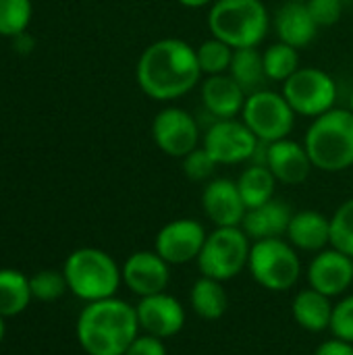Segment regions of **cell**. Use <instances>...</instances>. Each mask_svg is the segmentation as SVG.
I'll return each instance as SVG.
<instances>
[{
	"label": "cell",
	"instance_id": "obj_12",
	"mask_svg": "<svg viewBox=\"0 0 353 355\" xmlns=\"http://www.w3.org/2000/svg\"><path fill=\"white\" fill-rule=\"evenodd\" d=\"M208 231L196 218H175L160 227L154 239V252L171 266L196 262Z\"/></svg>",
	"mask_w": 353,
	"mask_h": 355
},
{
	"label": "cell",
	"instance_id": "obj_14",
	"mask_svg": "<svg viewBox=\"0 0 353 355\" xmlns=\"http://www.w3.org/2000/svg\"><path fill=\"white\" fill-rule=\"evenodd\" d=\"M121 272L123 285L139 300L162 293L171 285V264L164 262L154 250L133 252L123 262Z\"/></svg>",
	"mask_w": 353,
	"mask_h": 355
},
{
	"label": "cell",
	"instance_id": "obj_24",
	"mask_svg": "<svg viewBox=\"0 0 353 355\" xmlns=\"http://www.w3.org/2000/svg\"><path fill=\"white\" fill-rule=\"evenodd\" d=\"M229 75L241 85V89L250 96L254 92L266 89V71L264 58L258 48H239L233 52V60L229 67Z\"/></svg>",
	"mask_w": 353,
	"mask_h": 355
},
{
	"label": "cell",
	"instance_id": "obj_30",
	"mask_svg": "<svg viewBox=\"0 0 353 355\" xmlns=\"http://www.w3.org/2000/svg\"><path fill=\"white\" fill-rule=\"evenodd\" d=\"M331 248L353 258V198L345 200L331 216Z\"/></svg>",
	"mask_w": 353,
	"mask_h": 355
},
{
	"label": "cell",
	"instance_id": "obj_19",
	"mask_svg": "<svg viewBox=\"0 0 353 355\" xmlns=\"http://www.w3.org/2000/svg\"><path fill=\"white\" fill-rule=\"evenodd\" d=\"M273 27L279 42H285L298 50L310 46L320 29L306 2H291V0H285L277 8L273 17Z\"/></svg>",
	"mask_w": 353,
	"mask_h": 355
},
{
	"label": "cell",
	"instance_id": "obj_15",
	"mask_svg": "<svg viewBox=\"0 0 353 355\" xmlns=\"http://www.w3.org/2000/svg\"><path fill=\"white\" fill-rule=\"evenodd\" d=\"M306 277L308 287L329 295L331 300L343 297L353 285V258L335 248H327L314 254Z\"/></svg>",
	"mask_w": 353,
	"mask_h": 355
},
{
	"label": "cell",
	"instance_id": "obj_31",
	"mask_svg": "<svg viewBox=\"0 0 353 355\" xmlns=\"http://www.w3.org/2000/svg\"><path fill=\"white\" fill-rule=\"evenodd\" d=\"M29 287L31 297L37 302H56L69 291L62 270H40L29 277Z\"/></svg>",
	"mask_w": 353,
	"mask_h": 355
},
{
	"label": "cell",
	"instance_id": "obj_16",
	"mask_svg": "<svg viewBox=\"0 0 353 355\" xmlns=\"http://www.w3.org/2000/svg\"><path fill=\"white\" fill-rule=\"evenodd\" d=\"M202 210L214 227H241L248 206L239 193L237 181L214 177L204 185Z\"/></svg>",
	"mask_w": 353,
	"mask_h": 355
},
{
	"label": "cell",
	"instance_id": "obj_6",
	"mask_svg": "<svg viewBox=\"0 0 353 355\" xmlns=\"http://www.w3.org/2000/svg\"><path fill=\"white\" fill-rule=\"evenodd\" d=\"M248 272L262 289L283 293L302 279V258L285 237L252 241Z\"/></svg>",
	"mask_w": 353,
	"mask_h": 355
},
{
	"label": "cell",
	"instance_id": "obj_7",
	"mask_svg": "<svg viewBox=\"0 0 353 355\" xmlns=\"http://www.w3.org/2000/svg\"><path fill=\"white\" fill-rule=\"evenodd\" d=\"M252 239L241 227H214L198 256V268L204 277L227 283L248 270Z\"/></svg>",
	"mask_w": 353,
	"mask_h": 355
},
{
	"label": "cell",
	"instance_id": "obj_21",
	"mask_svg": "<svg viewBox=\"0 0 353 355\" xmlns=\"http://www.w3.org/2000/svg\"><path fill=\"white\" fill-rule=\"evenodd\" d=\"M291 216H293V210L289 204L281 200H270L258 208H250L243 216L241 229L252 241L285 237Z\"/></svg>",
	"mask_w": 353,
	"mask_h": 355
},
{
	"label": "cell",
	"instance_id": "obj_32",
	"mask_svg": "<svg viewBox=\"0 0 353 355\" xmlns=\"http://www.w3.org/2000/svg\"><path fill=\"white\" fill-rule=\"evenodd\" d=\"M181 168H183V175L189 181H193V183H208V181L214 179L218 162L206 152L204 146H200L193 152H189L185 158H181Z\"/></svg>",
	"mask_w": 353,
	"mask_h": 355
},
{
	"label": "cell",
	"instance_id": "obj_22",
	"mask_svg": "<svg viewBox=\"0 0 353 355\" xmlns=\"http://www.w3.org/2000/svg\"><path fill=\"white\" fill-rule=\"evenodd\" d=\"M333 310H335L333 300L312 287L298 291L291 300V316L295 324L308 333L331 331Z\"/></svg>",
	"mask_w": 353,
	"mask_h": 355
},
{
	"label": "cell",
	"instance_id": "obj_26",
	"mask_svg": "<svg viewBox=\"0 0 353 355\" xmlns=\"http://www.w3.org/2000/svg\"><path fill=\"white\" fill-rule=\"evenodd\" d=\"M31 300L29 279L15 268H0V316L12 318L25 312Z\"/></svg>",
	"mask_w": 353,
	"mask_h": 355
},
{
	"label": "cell",
	"instance_id": "obj_37",
	"mask_svg": "<svg viewBox=\"0 0 353 355\" xmlns=\"http://www.w3.org/2000/svg\"><path fill=\"white\" fill-rule=\"evenodd\" d=\"M12 46H15V50H17L19 54H29V52L33 50L35 42H33V37L25 31V33H19L17 37H12Z\"/></svg>",
	"mask_w": 353,
	"mask_h": 355
},
{
	"label": "cell",
	"instance_id": "obj_28",
	"mask_svg": "<svg viewBox=\"0 0 353 355\" xmlns=\"http://www.w3.org/2000/svg\"><path fill=\"white\" fill-rule=\"evenodd\" d=\"M233 52H235V48H231L229 44H225V42H221L216 37L204 40L196 48V56H198V64L202 69V75L210 77V75L229 73Z\"/></svg>",
	"mask_w": 353,
	"mask_h": 355
},
{
	"label": "cell",
	"instance_id": "obj_34",
	"mask_svg": "<svg viewBox=\"0 0 353 355\" xmlns=\"http://www.w3.org/2000/svg\"><path fill=\"white\" fill-rule=\"evenodd\" d=\"M318 27H331L343 17V0H308L306 2Z\"/></svg>",
	"mask_w": 353,
	"mask_h": 355
},
{
	"label": "cell",
	"instance_id": "obj_18",
	"mask_svg": "<svg viewBox=\"0 0 353 355\" xmlns=\"http://www.w3.org/2000/svg\"><path fill=\"white\" fill-rule=\"evenodd\" d=\"M200 94L204 110L212 116V121L235 119L237 114H241L248 98V94L229 73L206 77L200 83Z\"/></svg>",
	"mask_w": 353,
	"mask_h": 355
},
{
	"label": "cell",
	"instance_id": "obj_13",
	"mask_svg": "<svg viewBox=\"0 0 353 355\" xmlns=\"http://www.w3.org/2000/svg\"><path fill=\"white\" fill-rule=\"evenodd\" d=\"M135 312L141 333L162 341L177 337L187 322L185 306L169 291L141 297L135 306Z\"/></svg>",
	"mask_w": 353,
	"mask_h": 355
},
{
	"label": "cell",
	"instance_id": "obj_17",
	"mask_svg": "<svg viewBox=\"0 0 353 355\" xmlns=\"http://www.w3.org/2000/svg\"><path fill=\"white\" fill-rule=\"evenodd\" d=\"M264 164L283 185H302L314 168L306 146L291 137L266 144Z\"/></svg>",
	"mask_w": 353,
	"mask_h": 355
},
{
	"label": "cell",
	"instance_id": "obj_33",
	"mask_svg": "<svg viewBox=\"0 0 353 355\" xmlns=\"http://www.w3.org/2000/svg\"><path fill=\"white\" fill-rule=\"evenodd\" d=\"M331 333L333 337L353 343V293L343 295L333 310V320H331Z\"/></svg>",
	"mask_w": 353,
	"mask_h": 355
},
{
	"label": "cell",
	"instance_id": "obj_20",
	"mask_svg": "<svg viewBox=\"0 0 353 355\" xmlns=\"http://www.w3.org/2000/svg\"><path fill=\"white\" fill-rule=\"evenodd\" d=\"M285 239L298 252L318 254L331 248V218L318 210L293 212Z\"/></svg>",
	"mask_w": 353,
	"mask_h": 355
},
{
	"label": "cell",
	"instance_id": "obj_39",
	"mask_svg": "<svg viewBox=\"0 0 353 355\" xmlns=\"http://www.w3.org/2000/svg\"><path fill=\"white\" fill-rule=\"evenodd\" d=\"M4 333H6V324H4V318L0 316V343H2V339H4Z\"/></svg>",
	"mask_w": 353,
	"mask_h": 355
},
{
	"label": "cell",
	"instance_id": "obj_35",
	"mask_svg": "<svg viewBox=\"0 0 353 355\" xmlns=\"http://www.w3.org/2000/svg\"><path fill=\"white\" fill-rule=\"evenodd\" d=\"M125 355H169V352H166V343L162 339L139 333V337L129 345Z\"/></svg>",
	"mask_w": 353,
	"mask_h": 355
},
{
	"label": "cell",
	"instance_id": "obj_8",
	"mask_svg": "<svg viewBox=\"0 0 353 355\" xmlns=\"http://www.w3.org/2000/svg\"><path fill=\"white\" fill-rule=\"evenodd\" d=\"M295 112L285 100L283 92L260 89L246 98L241 121L264 144H273L291 135L295 127Z\"/></svg>",
	"mask_w": 353,
	"mask_h": 355
},
{
	"label": "cell",
	"instance_id": "obj_23",
	"mask_svg": "<svg viewBox=\"0 0 353 355\" xmlns=\"http://www.w3.org/2000/svg\"><path fill=\"white\" fill-rule=\"evenodd\" d=\"M189 308L202 320H221L229 310V295L225 283L204 275L196 279L189 289Z\"/></svg>",
	"mask_w": 353,
	"mask_h": 355
},
{
	"label": "cell",
	"instance_id": "obj_11",
	"mask_svg": "<svg viewBox=\"0 0 353 355\" xmlns=\"http://www.w3.org/2000/svg\"><path fill=\"white\" fill-rule=\"evenodd\" d=\"M202 146L218 162V166H231L256 158L260 139L243 121L223 119L212 121V125L204 131Z\"/></svg>",
	"mask_w": 353,
	"mask_h": 355
},
{
	"label": "cell",
	"instance_id": "obj_4",
	"mask_svg": "<svg viewBox=\"0 0 353 355\" xmlns=\"http://www.w3.org/2000/svg\"><path fill=\"white\" fill-rule=\"evenodd\" d=\"M270 27L262 0H214L208 10L210 35L231 48H258Z\"/></svg>",
	"mask_w": 353,
	"mask_h": 355
},
{
	"label": "cell",
	"instance_id": "obj_1",
	"mask_svg": "<svg viewBox=\"0 0 353 355\" xmlns=\"http://www.w3.org/2000/svg\"><path fill=\"white\" fill-rule=\"evenodd\" d=\"M135 79L139 89L156 102H173L202 81L196 48L179 37H162L144 48Z\"/></svg>",
	"mask_w": 353,
	"mask_h": 355
},
{
	"label": "cell",
	"instance_id": "obj_41",
	"mask_svg": "<svg viewBox=\"0 0 353 355\" xmlns=\"http://www.w3.org/2000/svg\"><path fill=\"white\" fill-rule=\"evenodd\" d=\"M291 2H308V0H291Z\"/></svg>",
	"mask_w": 353,
	"mask_h": 355
},
{
	"label": "cell",
	"instance_id": "obj_29",
	"mask_svg": "<svg viewBox=\"0 0 353 355\" xmlns=\"http://www.w3.org/2000/svg\"><path fill=\"white\" fill-rule=\"evenodd\" d=\"M31 15V0H0V35L12 40L19 33H25Z\"/></svg>",
	"mask_w": 353,
	"mask_h": 355
},
{
	"label": "cell",
	"instance_id": "obj_40",
	"mask_svg": "<svg viewBox=\"0 0 353 355\" xmlns=\"http://www.w3.org/2000/svg\"><path fill=\"white\" fill-rule=\"evenodd\" d=\"M350 110L353 112V92H352V96H350Z\"/></svg>",
	"mask_w": 353,
	"mask_h": 355
},
{
	"label": "cell",
	"instance_id": "obj_36",
	"mask_svg": "<svg viewBox=\"0 0 353 355\" xmlns=\"http://www.w3.org/2000/svg\"><path fill=\"white\" fill-rule=\"evenodd\" d=\"M314 355H353V343L347 341H341L337 337L329 339V341H322Z\"/></svg>",
	"mask_w": 353,
	"mask_h": 355
},
{
	"label": "cell",
	"instance_id": "obj_3",
	"mask_svg": "<svg viewBox=\"0 0 353 355\" xmlns=\"http://www.w3.org/2000/svg\"><path fill=\"white\" fill-rule=\"evenodd\" d=\"M304 146L314 168L322 173H343L353 166V112L350 108H331L312 119Z\"/></svg>",
	"mask_w": 353,
	"mask_h": 355
},
{
	"label": "cell",
	"instance_id": "obj_5",
	"mask_svg": "<svg viewBox=\"0 0 353 355\" xmlns=\"http://www.w3.org/2000/svg\"><path fill=\"white\" fill-rule=\"evenodd\" d=\"M69 291L85 304L114 297L123 285L117 260L98 248H79L69 254L62 266Z\"/></svg>",
	"mask_w": 353,
	"mask_h": 355
},
{
	"label": "cell",
	"instance_id": "obj_9",
	"mask_svg": "<svg viewBox=\"0 0 353 355\" xmlns=\"http://www.w3.org/2000/svg\"><path fill=\"white\" fill-rule=\"evenodd\" d=\"M283 96L295 114L316 119L335 108L337 83L318 67H300L283 83Z\"/></svg>",
	"mask_w": 353,
	"mask_h": 355
},
{
	"label": "cell",
	"instance_id": "obj_38",
	"mask_svg": "<svg viewBox=\"0 0 353 355\" xmlns=\"http://www.w3.org/2000/svg\"><path fill=\"white\" fill-rule=\"evenodd\" d=\"M177 2L185 8H202V6H210L214 0H177Z\"/></svg>",
	"mask_w": 353,
	"mask_h": 355
},
{
	"label": "cell",
	"instance_id": "obj_25",
	"mask_svg": "<svg viewBox=\"0 0 353 355\" xmlns=\"http://www.w3.org/2000/svg\"><path fill=\"white\" fill-rule=\"evenodd\" d=\"M237 187L239 193L250 208H258L270 200H275V189H277V179L270 173L266 164H250L241 171L237 177Z\"/></svg>",
	"mask_w": 353,
	"mask_h": 355
},
{
	"label": "cell",
	"instance_id": "obj_2",
	"mask_svg": "<svg viewBox=\"0 0 353 355\" xmlns=\"http://www.w3.org/2000/svg\"><path fill=\"white\" fill-rule=\"evenodd\" d=\"M75 333L87 355H125L141 329L135 306L114 295L85 304L77 318Z\"/></svg>",
	"mask_w": 353,
	"mask_h": 355
},
{
	"label": "cell",
	"instance_id": "obj_27",
	"mask_svg": "<svg viewBox=\"0 0 353 355\" xmlns=\"http://www.w3.org/2000/svg\"><path fill=\"white\" fill-rule=\"evenodd\" d=\"M264 71L268 81H279L285 83L302 64H300V50L285 44V42H275L270 44L264 52Z\"/></svg>",
	"mask_w": 353,
	"mask_h": 355
},
{
	"label": "cell",
	"instance_id": "obj_10",
	"mask_svg": "<svg viewBox=\"0 0 353 355\" xmlns=\"http://www.w3.org/2000/svg\"><path fill=\"white\" fill-rule=\"evenodd\" d=\"M202 137L198 119L181 106H164L152 121V139L171 158H185L202 146Z\"/></svg>",
	"mask_w": 353,
	"mask_h": 355
}]
</instances>
